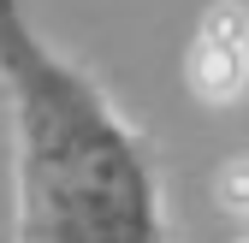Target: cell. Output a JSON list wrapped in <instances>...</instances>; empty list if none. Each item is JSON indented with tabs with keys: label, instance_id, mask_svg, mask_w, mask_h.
Wrapping results in <instances>:
<instances>
[{
	"label": "cell",
	"instance_id": "obj_1",
	"mask_svg": "<svg viewBox=\"0 0 249 243\" xmlns=\"http://www.w3.org/2000/svg\"><path fill=\"white\" fill-rule=\"evenodd\" d=\"M0 77L18 137V243H166L142 142L18 0H0Z\"/></svg>",
	"mask_w": 249,
	"mask_h": 243
},
{
	"label": "cell",
	"instance_id": "obj_3",
	"mask_svg": "<svg viewBox=\"0 0 249 243\" xmlns=\"http://www.w3.org/2000/svg\"><path fill=\"white\" fill-rule=\"evenodd\" d=\"M243 178H249L243 155H231V160H226V172L213 178V196H220V208H226V214H243V202H249V190H243Z\"/></svg>",
	"mask_w": 249,
	"mask_h": 243
},
{
	"label": "cell",
	"instance_id": "obj_2",
	"mask_svg": "<svg viewBox=\"0 0 249 243\" xmlns=\"http://www.w3.org/2000/svg\"><path fill=\"white\" fill-rule=\"evenodd\" d=\"M243 36H249L243 0H213L202 12V30L190 42V59H184V77H190L196 101L231 107L243 95Z\"/></svg>",
	"mask_w": 249,
	"mask_h": 243
}]
</instances>
